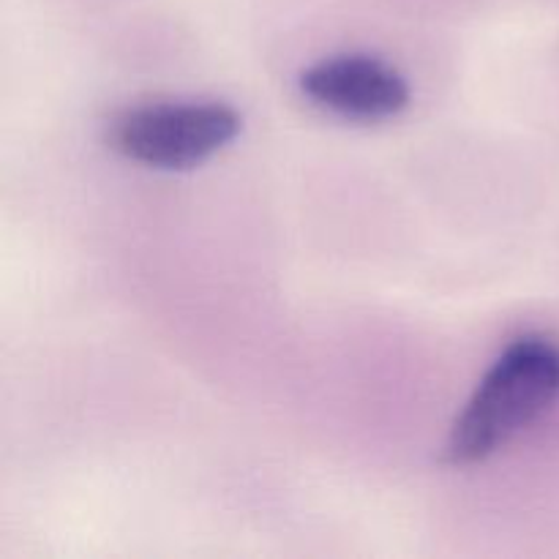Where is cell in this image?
I'll use <instances>...</instances> for the list:
<instances>
[{"label": "cell", "instance_id": "obj_2", "mask_svg": "<svg viewBox=\"0 0 559 559\" xmlns=\"http://www.w3.org/2000/svg\"><path fill=\"white\" fill-rule=\"evenodd\" d=\"M240 115L222 102L153 104L115 120L109 142L131 162L158 169H189L240 134Z\"/></svg>", "mask_w": 559, "mask_h": 559}, {"label": "cell", "instance_id": "obj_3", "mask_svg": "<svg viewBox=\"0 0 559 559\" xmlns=\"http://www.w3.org/2000/svg\"><path fill=\"white\" fill-rule=\"evenodd\" d=\"M300 91L320 107L360 120L393 118L409 104V85L371 55H333L300 74Z\"/></svg>", "mask_w": 559, "mask_h": 559}, {"label": "cell", "instance_id": "obj_1", "mask_svg": "<svg viewBox=\"0 0 559 559\" xmlns=\"http://www.w3.org/2000/svg\"><path fill=\"white\" fill-rule=\"evenodd\" d=\"M557 402L559 344L546 336L516 338L486 371L453 424L445 462L453 467L486 462Z\"/></svg>", "mask_w": 559, "mask_h": 559}]
</instances>
